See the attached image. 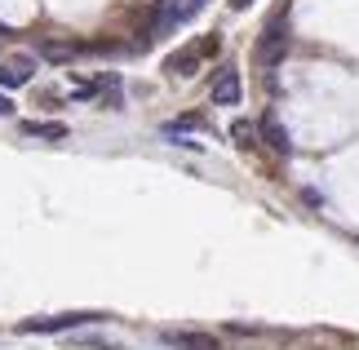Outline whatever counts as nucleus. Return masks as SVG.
Instances as JSON below:
<instances>
[{
  "label": "nucleus",
  "instance_id": "obj_11",
  "mask_svg": "<svg viewBox=\"0 0 359 350\" xmlns=\"http://www.w3.org/2000/svg\"><path fill=\"white\" fill-rule=\"evenodd\" d=\"M27 133H36V137H67L62 124H27Z\"/></svg>",
  "mask_w": 359,
  "mask_h": 350
},
{
  "label": "nucleus",
  "instance_id": "obj_10",
  "mask_svg": "<svg viewBox=\"0 0 359 350\" xmlns=\"http://www.w3.org/2000/svg\"><path fill=\"white\" fill-rule=\"evenodd\" d=\"M209 5V0H177V22H187V18H196V13Z\"/></svg>",
  "mask_w": 359,
  "mask_h": 350
},
{
  "label": "nucleus",
  "instance_id": "obj_7",
  "mask_svg": "<svg viewBox=\"0 0 359 350\" xmlns=\"http://www.w3.org/2000/svg\"><path fill=\"white\" fill-rule=\"evenodd\" d=\"M164 342L169 346H182V350H213L217 342L204 337V332H164Z\"/></svg>",
  "mask_w": 359,
  "mask_h": 350
},
{
  "label": "nucleus",
  "instance_id": "obj_14",
  "mask_svg": "<svg viewBox=\"0 0 359 350\" xmlns=\"http://www.w3.org/2000/svg\"><path fill=\"white\" fill-rule=\"evenodd\" d=\"M0 36H5V27H0Z\"/></svg>",
  "mask_w": 359,
  "mask_h": 350
},
{
  "label": "nucleus",
  "instance_id": "obj_5",
  "mask_svg": "<svg viewBox=\"0 0 359 350\" xmlns=\"http://www.w3.org/2000/svg\"><path fill=\"white\" fill-rule=\"evenodd\" d=\"M200 58H204L200 45H191V49H182V53H173V58L164 62V72H169V76H191V72L200 67Z\"/></svg>",
  "mask_w": 359,
  "mask_h": 350
},
{
  "label": "nucleus",
  "instance_id": "obj_2",
  "mask_svg": "<svg viewBox=\"0 0 359 350\" xmlns=\"http://www.w3.org/2000/svg\"><path fill=\"white\" fill-rule=\"evenodd\" d=\"M284 53H288V27H284V18H275L266 32H262V40H257V62L275 67Z\"/></svg>",
  "mask_w": 359,
  "mask_h": 350
},
{
  "label": "nucleus",
  "instance_id": "obj_13",
  "mask_svg": "<svg viewBox=\"0 0 359 350\" xmlns=\"http://www.w3.org/2000/svg\"><path fill=\"white\" fill-rule=\"evenodd\" d=\"M248 5H253V0H231V9H248Z\"/></svg>",
  "mask_w": 359,
  "mask_h": 350
},
{
  "label": "nucleus",
  "instance_id": "obj_3",
  "mask_svg": "<svg viewBox=\"0 0 359 350\" xmlns=\"http://www.w3.org/2000/svg\"><path fill=\"white\" fill-rule=\"evenodd\" d=\"M209 93H213L217 107H236L240 93H244V89H240V72H236V67H222V72L213 76V89H209Z\"/></svg>",
  "mask_w": 359,
  "mask_h": 350
},
{
  "label": "nucleus",
  "instance_id": "obj_6",
  "mask_svg": "<svg viewBox=\"0 0 359 350\" xmlns=\"http://www.w3.org/2000/svg\"><path fill=\"white\" fill-rule=\"evenodd\" d=\"M262 133H266V142H271V151H280V156H288V151H293V142H288V129L275 116H266L262 120Z\"/></svg>",
  "mask_w": 359,
  "mask_h": 350
},
{
  "label": "nucleus",
  "instance_id": "obj_8",
  "mask_svg": "<svg viewBox=\"0 0 359 350\" xmlns=\"http://www.w3.org/2000/svg\"><path fill=\"white\" fill-rule=\"evenodd\" d=\"M76 53V45H67V40H45L40 45V58H49V62H67Z\"/></svg>",
  "mask_w": 359,
  "mask_h": 350
},
{
  "label": "nucleus",
  "instance_id": "obj_9",
  "mask_svg": "<svg viewBox=\"0 0 359 350\" xmlns=\"http://www.w3.org/2000/svg\"><path fill=\"white\" fill-rule=\"evenodd\" d=\"M231 137H236L240 147H253V137H257V129H253V124H248V120H236V124H231Z\"/></svg>",
  "mask_w": 359,
  "mask_h": 350
},
{
  "label": "nucleus",
  "instance_id": "obj_4",
  "mask_svg": "<svg viewBox=\"0 0 359 350\" xmlns=\"http://www.w3.org/2000/svg\"><path fill=\"white\" fill-rule=\"evenodd\" d=\"M32 58H13V62H5L0 67V85L5 89H18V85H27V80H32Z\"/></svg>",
  "mask_w": 359,
  "mask_h": 350
},
{
  "label": "nucleus",
  "instance_id": "obj_1",
  "mask_svg": "<svg viewBox=\"0 0 359 350\" xmlns=\"http://www.w3.org/2000/svg\"><path fill=\"white\" fill-rule=\"evenodd\" d=\"M98 311H67V315H49V319H22V332H72V328H85V324H98Z\"/></svg>",
  "mask_w": 359,
  "mask_h": 350
},
{
  "label": "nucleus",
  "instance_id": "obj_12",
  "mask_svg": "<svg viewBox=\"0 0 359 350\" xmlns=\"http://www.w3.org/2000/svg\"><path fill=\"white\" fill-rule=\"evenodd\" d=\"M9 111H13V102H9L5 93H0V116H9Z\"/></svg>",
  "mask_w": 359,
  "mask_h": 350
}]
</instances>
